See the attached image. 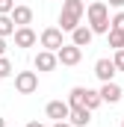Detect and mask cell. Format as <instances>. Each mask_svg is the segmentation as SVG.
Returning a JSON list of instances; mask_svg holds the SVG:
<instances>
[{
    "label": "cell",
    "instance_id": "7",
    "mask_svg": "<svg viewBox=\"0 0 124 127\" xmlns=\"http://www.w3.org/2000/svg\"><path fill=\"white\" fill-rule=\"evenodd\" d=\"M56 56H59L62 65H77L83 59V47H77L74 41H71V44H62L59 50H56Z\"/></svg>",
    "mask_w": 124,
    "mask_h": 127
},
{
    "label": "cell",
    "instance_id": "11",
    "mask_svg": "<svg viewBox=\"0 0 124 127\" xmlns=\"http://www.w3.org/2000/svg\"><path fill=\"white\" fill-rule=\"evenodd\" d=\"M92 38H94V32H92V27H86V24H80L77 30L71 32V41H74L77 47H89Z\"/></svg>",
    "mask_w": 124,
    "mask_h": 127
},
{
    "label": "cell",
    "instance_id": "25",
    "mask_svg": "<svg viewBox=\"0 0 124 127\" xmlns=\"http://www.w3.org/2000/svg\"><path fill=\"white\" fill-rule=\"evenodd\" d=\"M27 127H47V124H41V121H30Z\"/></svg>",
    "mask_w": 124,
    "mask_h": 127
},
{
    "label": "cell",
    "instance_id": "27",
    "mask_svg": "<svg viewBox=\"0 0 124 127\" xmlns=\"http://www.w3.org/2000/svg\"><path fill=\"white\" fill-rule=\"evenodd\" d=\"M121 127H124V118H121Z\"/></svg>",
    "mask_w": 124,
    "mask_h": 127
},
{
    "label": "cell",
    "instance_id": "22",
    "mask_svg": "<svg viewBox=\"0 0 124 127\" xmlns=\"http://www.w3.org/2000/svg\"><path fill=\"white\" fill-rule=\"evenodd\" d=\"M50 127H74V124H71V121H53Z\"/></svg>",
    "mask_w": 124,
    "mask_h": 127
},
{
    "label": "cell",
    "instance_id": "12",
    "mask_svg": "<svg viewBox=\"0 0 124 127\" xmlns=\"http://www.w3.org/2000/svg\"><path fill=\"white\" fill-rule=\"evenodd\" d=\"M121 95H124V92H121V86H118L115 80L100 86V97H103V103H118V100H121Z\"/></svg>",
    "mask_w": 124,
    "mask_h": 127
},
{
    "label": "cell",
    "instance_id": "8",
    "mask_svg": "<svg viewBox=\"0 0 124 127\" xmlns=\"http://www.w3.org/2000/svg\"><path fill=\"white\" fill-rule=\"evenodd\" d=\"M32 65H35V71H53V68L59 65V56H56L53 50H38Z\"/></svg>",
    "mask_w": 124,
    "mask_h": 127
},
{
    "label": "cell",
    "instance_id": "13",
    "mask_svg": "<svg viewBox=\"0 0 124 127\" xmlns=\"http://www.w3.org/2000/svg\"><path fill=\"white\" fill-rule=\"evenodd\" d=\"M12 21H15L18 27H30L32 24V9L30 6H15V9H12Z\"/></svg>",
    "mask_w": 124,
    "mask_h": 127
},
{
    "label": "cell",
    "instance_id": "19",
    "mask_svg": "<svg viewBox=\"0 0 124 127\" xmlns=\"http://www.w3.org/2000/svg\"><path fill=\"white\" fill-rule=\"evenodd\" d=\"M15 9V0H0V15H12Z\"/></svg>",
    "mask_w": 124,
    "mask_h": 127
},
{
    "label": "cell",
    "instance_id": "5",
    "mask_svg": "<svg viewBox=\"0 0 124 127\" xmlns=\"http://www.w3.org/2000/svg\"><path fill=\"white\" fill-rule=\"evenodd\" d=\"M115 74H118V68H115L112 59H106V56H103V59H97V62H94V77H97L100 83H112V80H115Z\"/></svg>",
    "mask_w": 124,
    "mask_h": 127
},
{
    "label": "cell",
    "instance_id": "2",
    "mask_svg": "<svg viewBox=\"0 0 124 127\" xmlns=\"http://www.w3.org/2000/svg\"><path fill=\"white\" fill-rule=\"evenodd\" d=\"M86 12L83 0H62V15H59V30L62 32H74L80 27V18Z\"/></svg>",
    "mask_w": 124,
    "mask_h": 127
},
{
    "label": "cell",
    "instance_id": "4",
    "mask_svg": "<svg viewBox=\"0 0 124 127\" xmlns=\"http://www.w3.org/2000/svg\"><path fill=\"white\" fill-rule=\"evenodd\" d=\"M38 41H41V47H44V50H53V53L65 44V41H62V30H59V27H47V30H41Z\"/></svg>",
    "mask_w": 124,
    "mask_h": 127
},
{
    "label": "cell",
    "instance_id": "16",
    "mask_svg": "<svg viewBox=\"0 0 124 127\" xmlns=\"http://www.w3.org/2000/svg\"><path fill=\"white\" fill-rule=\"evenodd\" d=\"M106 38H109V47H115V50L124 47V30H115V27H112V30L106 32Z\"/></svg>",
    "mask_w": 124,
    "mask_h": 127
},
{
    "label": "cell",
    "instance_id": "17",
    "mask_svg": "<svg viewBox=\"0 0 124 127\" xmlns=\"http://www.w3.org/2000/svg\"><path fill=\"white\" fill-rule=\"evenodd\" d=\"M100 103H103L100 92H94V89H86V106H89V109H97Z\"/></svg>",
    "mask_w": 124,
    "mask_h": 127
},
{
    "label": "cell",
    "instance_id": "26",
    "mask_svg": "<svg viewBox=\"0 0 124 127\" xmlns=\"http://www.w3.org/2000/svg\"><path fill=\"white\" fill-rule=\"evenodd\" d=\"M0 127H6V121H3V118H0Z\"/></svg>",
    "mask_w": 124,
    "mask_h": 127
},
{
    "label": "cell",
    "instance_id": "1",
    "mask_svg": "<svg viewBox=\"0 0 124 127\" xmlns=\"http://www.w3.org/2000/svg\"><path fill=\"white\" fill-rule=\"evenodd\" d=\"M86 18H89V27H92V32L106 35V32L112 30L109 3H103V0H94V3H89V6H86Z\"/></svg>",
    "mask_w": 124,
    "mask_h": 127
},
{
    "label": "cell",
    "instance_id": "14",
    "mask_svg": "<svg viewBox=\"0 0 124 127\" xmlns=\"http://www.w3.org/2000/svg\"><path fill=\"white\" fill-rule=\"evenodd\" d=\"M15 30H18V24L12 21V15H0V35L6 38V35H15Z\"/></svg>",
    "mask_w": 124,
    "mask_h": 127
},
{
    "label": "cell",
    "instance_id": "18",
    "mask_svg": "<svg viewBox=\"0 0 124 127\" xmlns=\"http://www.w3.org/2000/svg\"><path fill=\"white\" fill-rule=\"evenodd\" d=\"M9 74H12V62H9L6 56H0V80H6Z\"/></svg>",
    "mask_w": 124,
    "mask_h": 127
},
{
    "label": "cell",
    "instance_id": "9",
    "mask_svg": "<svg viewBox=\"0 0 124 127\" xmlns=\"http://www.w3.org/2000/svg\"><path fill=\"white\" fill-rule=\"evenodd\" d=\"M35 41H38V35H35L32 27H18L15 30V47H32Z\"/></svg>",
    "mask_w": 124,
    "mask_h": 127
},
{
    "label": "cell",
    "instance_id": "23",
    "mask_svg": "<svg viewBox=\"0 0 124 127\" xmlns=\"http://www.w3.org/2000/svg\"><path fill=\"white\" fill-rule=\"evenodd\" d=\"M0 56H6V38L0 35Z\"/></svg>",
    "mask_w": 124,
    "mask_h": 127
},
{
    "label": "cell",
    "instance_id": "6",
    "mask_svg": "<svg viewBox=\"0 0 124 127\" xmlns=\"http://www.w3.org/2000/svg\"><path fill=\"white\" fill-rule=\"evenodd\" d=\"M44 112H47V118H53V121H68V118H71V103H68V100H50Z\"/></svg>",
    "mask_w": 124,
    "mask_h": 127
},
{
    "label": "cell",
    "instance_id": "21",
    "mask_svg": "<svg viewBox=\"0 0 124 127\" xmlns=\"http://www.w3.org/2000/svg\"><path fill=\"white\" fill-rule=\"evenodd\" d=\"M112 27H115V30H124V9L115 15V18H112Z\"/></svg>",
    "mask_w": 124,
    "mask_h": 127
},
{
    "label": "cell",
    "instance_id": "15",
    "mask_svg": "<svg viewBox=\"0 0 124 127\" xmlns=\"http://www.w3.org/2000/svg\"><path fill=\"white\" fill-rule=\"evenodd\" d=\"M68 103L71 106H86V89L83 86H74L71 95H68Z\"/></svg>",
    "mask_w": 124,
    "mask_h": 127
},
{
    "label": "cell",
    "instance_id": "10",
    "mask_svg": "<svg viewBox=\"0 0 124 127\" xmlns=\"http://www.w3.org/2000/svg\"><path fill=\"white\" fill-rule=\"evenodd\" d=\"M74 127H89L92 121V109L89 106H71V118H68Z\"/></svg>",
    "mask_w": 124,
    "mask_h": 127
},
{
    "label": "cell",
    "instance_id": "20",
    "mask_svg": "<svg viewBox=\"0 0 124 127\" xmlns=\"http://www.w3.org/2000/svg\"><path fill=\"white\" fill-rule=\"evenodd\" d=\"M112 62H115V68H118V71H124V47H121V50H115Z\"/></svg>",
    "mask_w": 124,
    "mask_h": 127
},
{
    "label": "cell",
    "instance_id": "3",
    "mask_svg": "<svg viewBox=\"0 0 124 127\" xmlns=\"http://www.w3.org/2000/svg\"><path fill=\"white\" fill-rule=\"evenodd\" d=\"M38 89V74L35 71H18L15 74V92L18 95H32Z\"/></svg>",
    "mask_w": 124,
    "mask_h": 127
},
{
    "label": "cell",
    "instance_id": "24",
    "mask_svg": "<svg viewBox=\"0 0 124 127\" xmlns=\"http://www.w3.org/2000/svg\"><path fill=\"white\" fill-rule=\"evenodd\" d=\"M109 6H115V9H124V0H109Z\"/></svg>",
    "mask_w": 124,
    "mask_h": 127
}]
</instances>
